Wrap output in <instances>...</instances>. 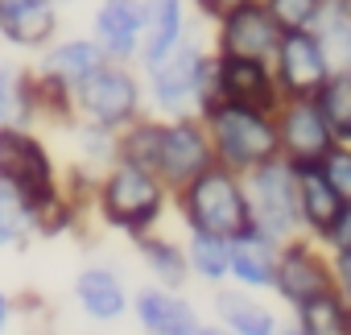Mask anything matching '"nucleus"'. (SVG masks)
<instances>
[{
    "label": "nucleus",
    "instance_id": "f257e3e1",
    "mask_svg": "<svg viewBox=\"0 0 351 335\" xmlns=\"http://www.w3.org/2000/svg\"><path fill=\"white\" fill-rule=\"evenodd\" d=\"M165 203H169L165 183L153 170H145L136 161H124V157H116L108 165V174L95 183V207H99L104 224L124 236L153 232L157 220L165 216Z\"/></svg>",
    "mask_w": 351,
    "mask_h": 335
},
{
    "label": "nucleus",
    "instance_id": "f03ea898",
    "mask_svg": "<svg viewBox=\"0 0 351 335\" xmlns=\"http://www.w3.org/2000/svg\"><path fill=\"white\" fill-rule=\"evenodd\" d=\"M178 195L182 220L191 232H207L219 240H232L240 232L252 228V211H248V191H244V174L228 170V165H207L203 174H195Z\"/></svg>",
    "mask_w": 351,
    "mask_h": 335
},
{
    "label": "nucleus",
    "instance_id": "7ed1b4c3",
    "mask_svg": "<svg viewBox=\"0 0 351 335\" xmlns=\"http://www.w3.org/2000/svg\"><path fill=\"white\" fill-rule=\"evenodd\" d=\"M203 124H207L215 161L236 170V174H248L256 165L281 157L273 112H256V108H244V104H215L203 116Z\"/></svg>",
    "mask_w": 351,
    "mask_h": 335
},
{
    "label": "nucleus",
    "instance_id": "20e7f679",
    "mask_svg": "<svg viewBox=\"0 0 351 335\" xmlns=\"http://www.w3.org/2000/svg\"><path fill=\"white\" fill-rule=\"evenodd\" d=\"M75 120L99 124V128H128L136 116H145V83L136 79L132 62L104 58L83 83H75Z\"/></svg>",
    "mask_w": 351,
    "mask_h": 335
},
{
    "label": "nucleus",
    "instance_id": "39448f33",
    "mask_svg": "<svg viewBox=\"0 0 351 335\" xmlns=\"http://www.w3.org/2000/svg\"><path fill=\"white\" fill-rule=\"evenodd\" d=\"M0 183L13 187L29 211L58 195L54 157L29 124H0Z\"/></svg>",
    "mask_w": 351,
    "mask_h": 335
},
{
    "label": "nucleus",
    "instance_id": "423d86ee",
    "mask_svg": "<svg viewBox=\"0 0 351 335\" xmlns=\"http://www.w3.org/2000/svg\"><path fill=\"white\" fill-rule=\"evenodd\" d=\"M244 191H248V211H252V228L261 236H269L273 244H285L302 232L298 220V187H293V165L285 157H273L265 165L244 174Z\"/></svg>",
    "mask_w": 351,
    "mask_h": 335
},
{
    "label": "nucleus",
    "instance_id": "0eeeda50",
    "mask_svg": "<svg viewBox=\"0 0 351 335\" xmlns=\"http://www.w3.org/2000/svg\"><path fill=\"white\" fill-rule=\"evenodd\" d=\"M215 165L211 137L203 116H161L157 124V149H153V174L165 183V191H182L195 174Z\"/></svg>",
    "mask_w": 351,
    "mask_h": 335
},
{
    "label": "nucleus",
    "instance_id": "6e6552de",
    "mask_svg": "<svg viewBox=\"0 0 351 335\" xmlns=\"http://www.w3.org/2000/svg\"><path fill=\"white\" fill-rule=\"evenodd\" d=\"M203 67H207V50L186 34L169 54H161L157 62L141 67L145 71V100L161 116H186V112H195Z\"/></svg>",
    "mask_w": 351,
    "mask_h": 335
},
{
    "label": "nucleus",
    "instance_id": "1a4fd4ad",
    "mask_svg": "<svg viewBox=\"0 0 351 335\" xmlns=\"http://www.w3.org/2000/svg\"><path fill=\"white\" fill-rule=\"evenodd\" d=\"M211 25H215V46H211L215 54L269 62L277 42H281V25L265 9V0H236V5H228Z\"/></svg>",
    "mask_w": 351,
    "mask_h": 335
},
{
    "label": "nucleus",
    "instance_id": "9d476101",
    "mask_svg": "<svg viewBox=\"0 0 351 335\" xmlns=\"http://www.w3.org/2000/svg\"><path fill=\"white\" fill-rule=\"evenodd\" d=\"M269 67H273L285 100H314V91L330 75V58H326L322 42L314 38V30H281V42L273 50Z\"/></svg>",
    "mask_w": 351,
    "mask_h": 335
},
{
    "label": "nucleus",
    "instance_id": "9b49d317",
    "mask_svg": "<svg viewBox=\"0 0 351 335\" xmlns=\"http://www.w3.org/2000/svg\"><path fill=\"white\" fill-rule=\"evenodd\" d=\"M273 290L289 302V306H302L326 290H335V277H330V257L318 249V240L310 236H293L285 244H277V265H273Z\"/></svg>",
    "mask_w": 351,
    "mask_h": 335
},
{
    "label": "nucleus",
    "instance_id": "f8f14e48",
    "mask_svg": "<svg viewBox=\"0 0 351 335\" xmlns=\"http://www.w3.org/2000/svg\"><path fill=\"white\" fill-rule=\"evenodd\" d=\"M273 120H277L281 157L289 165H314L335 145V132H330V124H326V116L318 112L314 100H281Z\"/></svg>",
    "mask_w": 351,
    "mask_h": 335
},
{
    "label": "nucleus",
    "instance_id": "ddd939ff",
    "mask_svg": "<svg viewBox=\"0 0 351 335\" xmlns=\"http://www.w3.org/2000/svg\"><path fill=\"white\" fill-rule=\"evenodd\" d=\"M215 54V50H211ZM215 83L223 104H244L256 112H277L281 108V87L269 62L261 58H236V54H215Z\"/></svg>",
    "mask_w": 351,
    "mask_h": 335
},
{
    "label": "nucleus",
    "instance_id": "4468645a",
    "mask_svg": "<svg viewBox=\"0 0 351 335\" xmlns=\"http://www.w3.org/2000/svg\"><path fill=\"white\" fill-rule=\"evenodd\" d=\"M58 34H62L58 0H0V38L13 50L42 54Z\"/></svg>",
    "mask_w": 351,
    "mask_h": 335
},
{
    "label": "nucleus",
    "instance_id": "2eb2a0df",
    "mask_svg": "<svg viewBox=\"0 0 351 335\" xmlns=\"http://www.w3.org/2000/svg\"><path fill=\"white\" fill-rule=\"evenodd\" d=\"M141 30H145L141 0H99L91 13V38L99 42L104 58H112V62H136Z\"/></svg>",
    "mask_w": 351,
    "mask_h": 335
},
{
    "label": "nucleus",
    "instance_id": "dca6fc26",
    "mask_svg": "<svg viewBox=\"0 0 351 335\" xmlns=\"http://www.w3.org/2000/svg\"><path fill=\"white\" fill-rule=\"evenodd\" d=\"M293 187H298V220H302V228L322 244L347 203L335 195V187H330V178L322 174L318 161H314V165H293Z\"/></svg>",
    "mask_w": 351,
    "mask_h": 335
},
{
    "label": "nucleus",
    "instance_id": "f3484780",
    "mask_svg": "<svg viewBox=\"0 0 351 335\" xmlns=\"http://www.w3.org/2000/svg\"><path fill=\"white\" fill-rule=\"evenodd\" d=\"M141 5H145V30L136 67H149L191 34V0H141Z\"/></svg>",
    "mask_w": 351,
    "mask_h": 335
},
{
    "label": "nucleus",
    "instance_id": "a211bd4d",
    "mask_svg": "<svg viewBox=\"0 0 351 335\" xmlns=\"http://www.w3.org/2000/svg\"><path fill=\"white\" fill-rule=\"evenodd\" d=\"M136 319L149 335H199L195 306L165 286H149L136 294Z\"/></svg>",
    "mask_w": 351,
    "mask_h": 335
},
{
    "label": "nucleus",
    "instance_id": "6ab92c4d",
    "mask_svg": "<svg viewBox=\"0 0 351 335\" xmlns=\"http://www.w3.org/2000/svg\"><path fill=\"white\" fill-rule=\"evenodd\" d=\"M104 62V50H99V42L87 34V38H54L46 50H42V58H38V71H46V75H54L58 83H66L71 91H75V83H83L95 67Z\"/></svg>",
    "mask_w": 351,
    "mask_h": 335
},
{
    "label": "nucleus",
    "instance_id": "aec40b11",
    "mask_svg": "<svg viewBox=\"0 0 351 335\" xmlns=\"http://www.w3.org/2000/svg\"><path fill=\"white\" fill-rule=\"evenodd\" d=\"M273 265H277V244L256 228L228 240V277L261 290V286H273Z\"/></svg>",
    "mask_w": 351,
    "mask_h": 335
},
{
    "label": "nucleus",
    "instance_id": "412c9836",
    "mask_svg": "<svg viewBox=\"0 0 351 335\" xmlns=\"http://www.w3.org/2000/svg\"><path fill=\"white\" fill-rule=\"evenodd\" d=\"M75 302H79L91 319L112 323V319L124 314L128 290H124V281H120L116 269H108V265H87V269L75 277Z\"/></svg>",
    "mask_w": 351,
    "mask_h": 335
},
{
    "label": "nucleus",
    "instance_id": "4be33fe9",
    "mask_svg": "<svg viewBox=\"0 0 351 335\" xmlns=\"http://www.w3.org/2000/svg\"><path fill=\"white\" fill-rule=\"evenodd\" d=\"M132 240H136V249H141L149 273H153L165 290H178V286L191 277V265H186V249H182V244H173L169 236H153V232L132 236Z\"/></svg>",
    "mask_w": 351,
    "mask_h": 335
},
{
    "label": "nucleus",
    "instance_id": "5701e85b",
    "mask_svg": "<svg viewBox=\"0 0 351 335\" xmlns=\"http://www.w3.org/2000/svg\"><path fill=\"white\" fill-rule=\"evenodd\" d=\"M314 38L322 42L330 71H347L351 67V9L343 0H322V13L314 21Z\"/></svg>",
    "mask_w": 351,
    "mask_h": 335
},
{
    "label": "nucleus",
    "instance_id": "b1692460",
    "mask_svg": "<svg viewBox=\"0 0 351 335\" xmlns=\"http://www.w3.org/2000/svg\"><path fill=\"white\" fill-rule=\"evenodd\" d=\"M215 310H219L223 327H232V335H277V314L248 294L223 290L215 298Z\"/></svg>",
    "mask_w": 351,
    "mask_h": 335
},
{
    "label": "nucleus",
    "instance_id": "393cba45",
    "mask_svg": "<svg viewBox=\"0 0 351 335\" xmlns=\"http://www.w3.org/2000/svg\"><path fill=\"white\" fill-rule=\"evenodd\" d=\"M293 310H298V327L306 335H351V306L339 298V290H326Z\"/></svg>",
    "mask_w": 351,
    "mask_h": 335
},
{
    "label": "nucleus",
    "instance_id": "a878e982",
    "mask_svg": "<svg viewBox=\"0 0 351 335\" xmlns=\"http://www.w3.org/2000/svg\"><path fill=\"white\" fill-rule=\"evenodd\" d=\"M314 104L326 116L335 141H351V67L347 71H330L326 83L314 91Z\"/></svg>",
    "mask_w": 351,
    "mask_h": 335
},
{
    "label": "nucleus",
    "instance_id": "bb28decb",
    "mask_svg": "<svg viewBox=\"0 0 351 335\" xmlns=\"http://www.w3.org/2000/svg\"><path fill=\"white\" fill-rule=\"evenodd\" d=\"M186 265H191V273H199L203 281H223V277H228V240L207 236V232H191Z\"/></svg>",
    "mask_w": 351,
    "mask_h": 335
},
{
    "label": "nucleus",
    "instance_id": "cd10ccee",
    "mask_svg": "<svg viewBox=\"0 0 351 335\" xmlns=\"http://www.w3.org/2000/svg\"><path fill=\"white\" fill-rule=\"evenodd\" d=\"M29 232H34L29 207L21 203V195H17L13 187L0 183V249H17Z\"/></svg>",
    "mask_w": 351,
    "mask_h": 335
},
{
    "label": "nucleus",
    "instance_id": "c85d7f7f",
    "mask_svg": "<svg viewBox=\"0 0 351 335\" xmlns=\"http://www.w3.org/2000/svg\"><path fill=\"white\" fill-rule=\"evenodd\" d=\"M265 9L273 13V21L281 30H314L322 0H265Z\"/></svg>",
    "mask_w": 351,
    "mask_h": 335
},
{
    "label": "nucleus",
    "instance_id": "c756f323",
    "mask_svg": "<svg viewBox=\"0 0 351 335\" xmlns=\"http://www.w3.org/2000/svg\"><path fill=\"white\" fill-rule=\"evenodd\" d=\"M318 165H322V174L330 178L335 195H339L343 203H351V141H335Z\"/></svg>",
    "mask_w": 351,
    "mask_h": 335
},
{
    "label": "nucleus",
    "instance_id": "7c9ffc66",
    "mask_svg": "<svg viewBox=\"0 0 351 335\" xmlns=\"http://www.w3.org/2000/svg\"><path fill=\"white\" fill-rule=\"evenodd\" d=\"M330 277H335L339 298L351 306V244L347 249H330Z\"/></svg>",
    "mask_w": 351,
    "mask_h": 335
},
{
    "label": "nucleus",
    "instance_id": "2f4dec72",
    "mask_svg": "<svg viewBox=\"0 0 351 335\" xmlns=\"http://www.w3.org/2000/svg\"><path fill=\"white\" fill-rule=\"evenodd\" d=\"M322 244H326V249H347V244H351V203L339 211V220H335V228L326 232Z\"/></svg>",
    "mask_w": 351,
    "mask_h": 335
},
{
    "label": "nucleus",
    "instance_id": "473e14b6",
    "mask_svg": "<svg viewBox=\"0 0 351 335\" xmlns=\"http://www.w3.org/2000/svg\"><path fill=\"white\" fill-rule=\"evenodd\" d=\"M228 5H236V0H191V9H195L199 17H207V21H215Z\"/></svg>",
    "mask_w": 351,
    "mask_h": 335
},
{
    "label": "nucleus",
    "instance_id": "72a5a7b5",
    "mask_svg": "<svg viewBox=\"0 0 351 335\" xmlns=\"http://www.w3.org/2000/svg\"><path fill=\"white\" fill-rule=\"evenodd\" d=\"M5 323H9V298L0 294V331H5Z\"/></svg>",
    "mask_w": 351,
    "mask_h": 335
},
{
    "label": "nucleus",
    "instance_id": "f704fd0d",
    "mask_svg": "<svg viewBox=\"0 0 351 335\" xmlns=\"http://www.w3.org/2000/svg\"><path fill=\"white\" fill-rule=\"evenodd\" d=\"M199 335H232V331H223V327H199Z\"/></svg>",
    "mask_w": 351,
    "mask_h": 335
},
{
    "label": "nucleus",
    "instance_id": "c9c22d12",
    "mask_svg": "<svg viewBox=\"0 0 351 335\" xmlns=\"http://www.w3.org/2000/svg\"><path fill=\"white\" fill-rule=\"evenodd\" d=\"M5 71H9V62H0V75H5Z\"/></svg>",
    "mask_w": 351,
    "mask_h": 335
},
{
    "label": "nucleus",
    "instance_id": "e433bc0d",
    "mask_svg": "<svg viewBox=\"0 0 351 335\" xmlns=\"http://www.w3.org/2000/svg\"><path fill=\"white\" fill-rule=\"evenodd\" d=\"M343 5H347V9H351V0H343Z\"/></svg>",
    "mask_w": 351,
    "mask_h": 335
},
{
    "label": "nucleus",
    "instance_id": "4c0bfd02",
    "mask_svg": "<svg viewBox=\"0 0 351 335\" xmlns=\"http://www.w3.org/2000/svg\"><path fill=\"white\" fill-rule=\"evenodd\" d=\"M58 5H66V0H58Z\"/></svg>",
    "mask_w": 351,
    "mask_h": 335
}]
</instances>
